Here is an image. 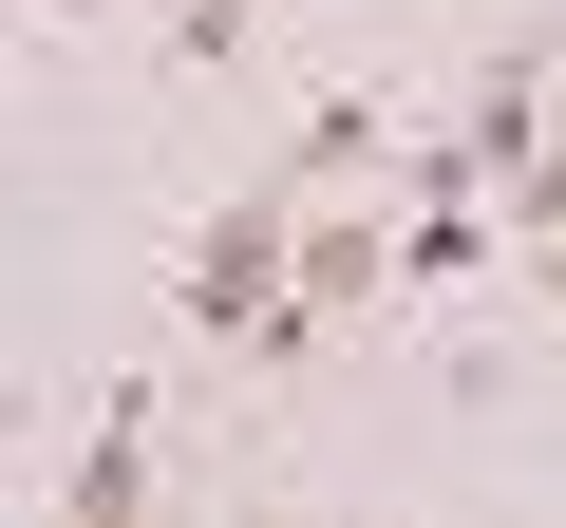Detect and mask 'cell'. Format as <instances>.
Listing matches in <instances>:
<instances>
[{
    "label": "cell",
    "mask_w": 566,
    "mask_h": 528,
    "mask_svg": "<svg viewBox=\"0 0 566 528\" xmlns=\"http://www.w3.org/2000/svg\"><path fill=\"white\" fill-rule=\"evenodd\" d=\"M378 151H397V95L359 76V95H322V114H303V151H283V189H340V170H378Z\"/></svg>",
    "instance_id": "277c9868"
},
{
    "label": "cell",
    "mask_w": 566,
    "mask_h": 528,
    "mask_svg": "<svg viewBox=\"0 0 566 528\" xmlns=\"http://www.w3.org/2000/svg\"><path fill=\"white\" fill-rule=\"evenodd\" d=\"M283 284H303V189H245V208H208V226H189V264H170L189 340H264V321H283Z\"/></svg>",
    "instance_id": "6da1fadb"
},
{
    "label": "cell",
    "mask_w": 566,
    "mask_h": 528,
    "mask_svg": "<svg viewBox=\"0 0 566 528\" xmlns=\"http://www.w3.org/2000/svg\"><path fill=\"white\" fill-rule=\"evenodd\" d=\"M453 151H472V170H528V151H547V57H491L472 114H453Z\"/></svg>",
    "instance_id": "3957f363"
},
{
    "label": "cell",
    "mask_w": 566,
    "mask_h": 528,
    "mask_svg": "<svg viewBox=\"0 0 566 528\" xmlns=\"http://www.w3.org/2000/svg\"><path fill=\"white\" fill-rule=\"evenodd\" d=\"M510 245H547V264H566V151H528V170H510Z\"/></svg>",
    "instance_id": "5b68a950"
},
{
    "label": "cell",
    "mask_w": 566,
    "mask_h": 528,
    "mask_svg": "<svg viewBox=\"0 0 566 528\" xmlns=\"http://www.w3.org/2000/svg\"><path fill=\"white\" fill-rule=\"evenodd\" d=\"M151 415H170L151 378H114V397H95V453L57 472V528H133V509H151Z\"/></svg>",
    "instance_id": "7a4b0ae2"
}]
</instances>
